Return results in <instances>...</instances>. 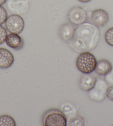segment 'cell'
Segmentation results:
<instances>
[{"instance_id": "2e32d148", "label": "cell", "mask_w": 113, "mask_h": 126, "mask_svg": "<svg viewBox=\"0 0 113 126\" xmlns=\"http://www.w3.org/2000/svg\"><path fill=\"white\" fill-rule=\"evenodd\" d=\"M105 40L109 45L113 47V27L110 28L106 31Z\"/></svg>"}, {"instance_id": "9a60e30c", "label": "cell", "mask_w": 113, "mask_h": 126, "mask_svg": "<svg viewBox=\"0 0 113 126\" xmlns=\"http://www.w3.org/2000/svg\"><path fill=\"white\" fill-rule=\"evenodd\" d=\"M84 125V119L82 116H77L74 118L71 119L69 122V126H83Z\"/></svg>"}, {"instance_id": "44dd1931", "label": "cell", "mask_w": 113, "mask_h": 126, "mask_svg": "<svg viewBox=\"0 0 113 126\" xmlns=\"http://www.w3.org/2000/svg\"><path fill=\"white\" fill-rule=\"evenodd\" d=\"M78 1H79L80 2L82 3H88L89 2L92 1V0H78Z\"/></svg>"}, {"instance_id": "6da1fadb", "label": "cell", "mask_w": 113, "mask_h": 126, "mask_svg": "<svg viewBox=\"0 0 113 126\" xmlns=\"http://www.w3.org/2000/svg\"><path fill=\"white\" fill-rule=\"evenodd\" d=\"M100 37L99 27L92 23L85 22L75 27L73 38L68 43L76 52H89L97 46Z\"/></svg>"}, {"instance_id": "ffe728a7", "label": "cell", "mask_w": 113, "mask_h": 126, "mask_svg": "<svg viewBox=\"0 0 113 126\" xmlns=\"http://www.w3.org/2000/svg\"><path fill=\"white\" fill-rule=\"evenodd\" d=\"M106 97L113 102V86H108L106 90Z\"/></svg>"}, {"instance_id": "ac0fdd59", "label": "cell", "mask_w": 113, "mask_h": 126, "mask_svg": "<svg viewBox=\"0 0 113 126\" xmlns=\"http://www.w3.org/2000/svg\"><path fill=\"white\" fill-rule=\"evenodd\" d=\"M7 36V30L2 25H0V45L3 44L5 42Z\"/></svg>"}, {"instance_id": "7402d4cb", "label": "cell", "mask_w": 113, "mask_h": 126, "mask_svg": "<svg viewBox=\"0 0 113 126\" xmlns=\"http://www.w3.org/2000/svg\"><path fill=\"white\" fill-rule=\"evenodd\" d=\"M7 0H0V6H2L6 3Z\"/></svg>"}, {"instance_id": "ba28073f", "label": "cell", "mask_w": 113, "mask_h": 126, "mask_svg": "<svg viewBox=\"0 0 113 126\" xmlns=\"http://www.w3.org/2000/svg\"><path fill=\"white\" fill-rule=\"evenodd\" d=\"M109 17L108 12L103 9H97L93 11L91 15L92 23L98 27H102L108 23Z\"/></svg>"}, {"instance_id": "d6986e66", "label": "cell", "mask_w": 113, "mask_h": 126, "mask_svg": "<svg viewBox=\"0 0 113 126\" xmlns=\"http://www.w3.org/2000/svg\"><path fill=\"white\" fill-rule=\"evenodd\" d=\"M104 80L108 83V85L113 86V68H112L107 75L105 76Z\"/></svg>"}, {"instance_id": "e0dca14e", "label": "cell", "mask_w": 113, "mask_h": 126, "mask_svg": "<svg viewBox=\"0 0 113 126\" xmlns=\"http://www.w3.org/2000/svg\"><path fill=\"white\" fill-rule=\"evenodd\" d=\"M8 17L7 12L6 10L2 6H0V25L5 23Z\"/></svg>"}, {"instance_id": "52a82bcc", "label": "cell", "mask_w": 113, "mask_h": 126, "mask_svg": "<svg viewBox=\"0 0 113 126\" xmlns=\"http://www.w3.org/2000/svg\"><path fill=\"white\" fill-rule=\"evenodd\" d=\"M6 2L10 12L20 16L27 14L30 8L28 0H7Z\"/></svg>"}, {"instance_id": "7a4b0ae2", "label": "cell", "mask_w": 113, "mask_h": 126, "mask_svg": "<svg viewBox=\"0 0 113 126\" xmlns=\"http://www.w3.org/2000/svg\"><path fill=\"white\" fill-rule=\"evenodd\" d=\"M97 60L89 52L80 53L76 60V66L78 70L83 74H90L95 71Z\"/></svg>"}, {"instance_id": "277c9868", "label": "cell", "mask_w": 113, "mask_h": 126, "mask_svg": "<svg viewBox=\"0 0 113 126\" xmlns=\"http://www.w3.org/2000/svg\"><path fill=\"white\" fill-rule=\"evenodd\" d=\"M108 85V83L104 79H97L93 88L88 91L89 98L93 101L98 102L103 101L106 97V90Z\"/></svg>"}, {"instance_id": "5bb4252c", "label": "cell", "mask_w": 113, "mask_h": 126, "mask_svg": "<svg viewBox=\"0 0 113 126\" xmlns=\"http://www.w3.org/2000/svg\"><path fill=\"white\" fill-rule=\"evenodd\" d=\"M16 123L12 117L4 114L0 116V126H16Z\"/></svg>"}, {"instance_id": "8992f818", "label": "cell", "mask_w": 113, "mask_h": 126, "mask_svg": "<svg viewBox=\"0 0 113 126\" xmlns=\"http://www.w3.org/2000/svg\"><path fill=\"white\" fill-rule=\"evenodd\" d=\"M67 17L69 22L77 26L85 22L88 19V14L83 8L75 6L69 10Z\"/></svg>"}, {"instance_id": "5b68a950", "label": "cell", "mask_w": 113, "mask_h": 126, "mask_svg": "<svg viewBox=\"0 0 113 126\" xmlns=\"http://www.w3.org/2000/svg\"><path fill=\"white\" fill-rule=\"evenodd\" d=\"M6 30L10 33L19 34L23 31L25 23L20 15L12 14L8 16L5 22Z\"/></svg>"}, {"instance_id": "7c38bea8", "label": "cell", "mask_w": 113, "mask_h": 126, "mask_svg": "<svg viewBox=\"0 0 113 126\" xmlns=\"http://www.w3.org/2000/svg\"><path fill=\"white\" fill-rule=\"evenodd\" d=\"M97 79L94 76L89 74H84L80 77L79 85L82 90L88 92L94 86Z\"/></svg>"}, {"instance_id": "9c48e42d", "label": "cell", "mask_w": 113, "mask_h": 126, "mask_svg": "<svg viewBox=\"0 0 113 126\" xmlns=\"http://www.w3.org/2000/svg\"><path fill=\"white\" fill-rule=\"evenodd\" d=\"M14 61V55L9 50L0 48V68L7 69L11 67Z\"/></svg>"}, {"instance_id": "8fae6325", "label": "cell", "mask_w": 113, "mask_h": 126, "mask_svg": "<svg viewBox=\"0 0 113 126\" xmlns=\"http://www.w3.org/2000/svg\"><path fill=\"white\" fill-rule=\"evenodd\" d=\"M5 42L8 47L16 50L22 49L24 46L22 38L16 33H10L7 34Z\"/></svg>"}, {"instance_id": "3957f363", "label": "cell", "mask_w": 113, "mask_h": 126, "mask_svg": "<svg viewBox=\"0 0 113 126\" xmlns=\"http://www.w3.org/2000/svg\"><path fill=\"white\" fill-rule=\"evenodd\" d=\"M44 126H66L67 119L66 115L58 109H51L44 113L42 118Z\"/></svg>"}, {"instance_id": "4fadbf2b", "label": "cell", "mask_w": 113, "mask_h": 126, "mask_svg": "<svg viewBox=\"0 0 113 126\" xmlns=\"http://www.w3.org/2000/svg\"><path fill=\"white\" fill-rule=\"evenodd\" d=\"M113 68L112 64L107 60L103 59L97 61L95 72L99 76H105Z\"/></svg>"}, {"instance_id": "30bf717a", "label": "cell", "mask_w": 113, "mask_h": 126, "mask_svg": "<svg viewBox=\"0 0 113 126\" xmlns=\"http://www.w3.org/2000/svg\"><path fill=\"white\" fill-rule=\"evenodd\" d=\"M75 29V26L71 23H66L59 27L58 33L60 38L65 42H69L74 36Z\"/></svg>"}]
</instances>
